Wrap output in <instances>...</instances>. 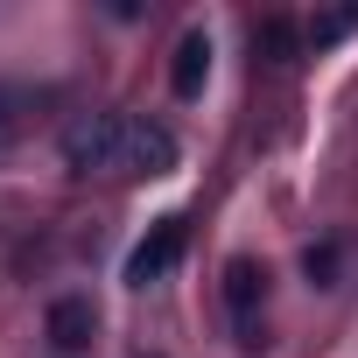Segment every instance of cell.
<instances>
[{
  "label": "cell",
  "instance_id": "6da1fadb",
  "mask_svg": "<svg viewBox=\"0 0 358 358\" xmlns=\"http://www.w3.org/2000/svg\"><path fill=\"white\" fill-rule=\"evenodd\" d=\"M127 148H134V113H85L64 127V162L78 176H127Z\"/></svg>",
  "mask_w": 358,
  "mask_h": 358
},
{
  "label": "cell",
  "instance_id": "7a4b0ae2",
  "mask_svg": "<svg viewBox=\"0 0 358 358\" xmlns=\"http://www.w3.org/2000/svg\"><path fill=\"white\" fill-rule=\"evenodd\" d=\"M225 309H232V330L239 344H260V309H267V267L260 260H232L225 267Z\"/></svg>",
  "mask_w": 358,
  "mask_h": 358
},
{
  "label": "cell",
  "instance_id": "3957f363",
  "mask_svg": "<svg viewBox=\"0 0 358 358\" xmlns=\"http://www.w3.org/2000/svg\"><path fill=\"white\" fill-rule=\"evenodd\" d=\"M176 253H183V218H162L134 253H127V281L134 288H148V281H162L169 267H176Z\"/></svg>",
  "mask_w": 358,
  "mask_h": 358
},
{
  "label": "cell",
  "instance_id": "277c9868",
  "mask_svg": "<svg viewBox=\"0 0 358 358\" xmlns=\"http://www.w3.org/2000/svg\"><path fill=\"white\" fill-rule=\"evenodd\" d=\"M92 337H99L92 295H57V302H50V344H57V351H92Z\"/></svg>",
  "mask_w": 358,
  "mask_h": 358
},
{
  "label": "cell",
  "instance_id": "5b68a950",
  "mask_svg": "<svg viewBox=\"0 0 358 358\" xmlns=\"http://www.w3.org/2000/svg\"><path fill=\"white\" fill-rule=\"evenodd\" d=\"M169 85H176V99H197V92L211 85V36H204V29H190L183 43H176V64H169Z\"/></svg>",
  "mask_w": 358,
  "mask_h": 358
},
{
  "label": "cell",
  "instance_id": "8992f818",
  "mask_svg": "<svg viewBox=\"0 0 358 358\" xmlns=\"http://www.w3.org/2000/svg\"><path fill=\"white\" fill-rule=\"evenodd\" d=\"M351 29H358V8H330V15L309 22V50H330V43H344Z\"/></svg>",
  "mask_w": 358,
  "mask_h": 358
},
{
  "label": "cell",
  "instance_id": "52a82bcc",
  "mask_svg": "<svg viewBox=\"0 0 358 358\" xmlns=\"http://www.w3.org/2000/svg\"><path fill=\"white\" fill-rule=\"evenodd\" d=\"M330 267H337V246H309V274L330 281Z\"/></svg>",
  "mask_w": 358,
  "mask_h": 358
},
{
  "label": "cell",
  "instance_id": "ba28073f",
  "mask_svg": "<svg viewBox=\"0 0 358 358\" xmlns=\"http://www.w3.org/2000/svg\"><path fill=\"white\" fill-rule=\"evenodd\" d=\"M8 134H15V99L0 92V141H8Z\"/></svg>",
  "mask_w": 358,
  "mask_h": 358
}]
</instances>
